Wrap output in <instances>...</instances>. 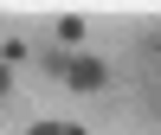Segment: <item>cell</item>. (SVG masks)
<instances>
[{
  "label": "cell",
  "mask_w": 161,
  "mask_h": 135,
  "mask_svg": "<svg viewBox=\"0 0 161 135\" xmlns=\"http://www.w3.org/2000/svg\"><path fill=\"white\" fill-rule=\"evenodd\" d=\"M45 71L58 77L64 90H103V84H110V64H103V58H77V51H58V45L45 51Z\"/></svg>",
  "instance_id": "cell-1"
},
{
  "label": "cell",
  "mask_w": 161,
  "mask_h": 135,
  "mask_svg": "<svg viewBox=\"0 0 161 135\" xmlns=\"http://www.w3.org/2000/svg\"><path fill=\"white\" fill-rule=\"evenodd\" d=\"M58 39L77 45V39H84V13H64V19H58Z\"/></svg>",
  "instance_id": "cell-2"
},
{
  "label": "cell",
  "mask_w": 161,
  "mask_h": 135,
  "mask_svg": "<svg viewBox=\"0 0 161 135\" xmlns=\"http://www.w3.org/2000/svg\"><path fill=\"white\" fill-rule=\"evenodd\" d=\"M26 135H84L77 122H39V129H26Z\"/></svg>",
  "instance_id": "cell-3"
},
{
  "label": "cell",
  "mask_w": 161,
  "mask_h": 135,
  "mask_svg": "<svg viewBox=\"0 0 161 135\" xmlns=\"http://www.w3.org/2000/svg\"><path fill=\"white\" fill-rule=\"evenodd\" d=\"M0 97H13V64L0 58Z\"/></svg>",
  "instance_id": "cell-4"
}]
</instances>
